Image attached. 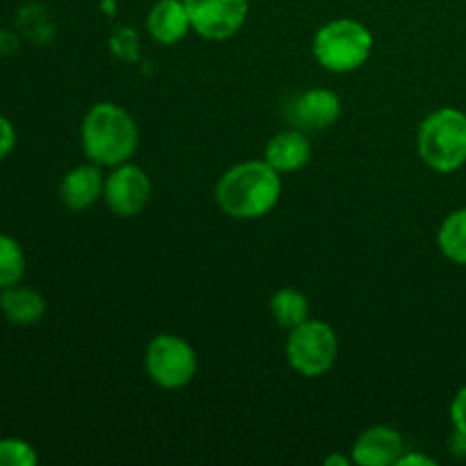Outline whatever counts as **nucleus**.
I'll return each mask as SVG.
<instances>
[{"label": "nucleus", "mask_w": 466, "mask_h": 466, "mask_svg": "<svg viewBox=\"0 0 466 466\" xmlns=\"http://www.w3.org/2000/svg\"><path fill=\"white\" fill-rule=\"evenodd\" d=\"M146 27H148V35L162 46H173L185 39L191 30L185 0H157L150 9Z\"/></svg>", "instance_id": "nucleus-12"}, {"label": "nucleus", "mask_w": 466, "mask_h": 466, "mask_svg": "<svg viewBox=\"0 0 466 466\" xmlns=\"http://www.w3.org/2000/svg\"><path fill=\"white\" fill-rule=\"evenodd\" d=\"M437 241L451 262L466 267V208L455 209L444 218Z\"/></svg>", "instance_id": "nucleus-16"}, {"label": "nucleus", "mask_w": 466, "mask_h": 466, "mask_svg": "<svg viewBox=\"0 0 466 466\" xmlns=\"http://www.w3.org/2000/svg\"><path fill=\"white\" fill-rule=\"evenodd\" d=\"M14 146H16V130H14L12 121L0 114V162L12 153Z\"/></svg>", "instance_id": "nucleus-19"}, {"label": "nucleus", "mask_w": 466, "mask_h": 466, "mask_svg": "<svg viewBox=\"0 0 466 466\" xmlns=\"http://www.w3.org/2000/svg\"><path fill=\"white\" fill-rule=\"evenodd\" d=\"M312 157V144L303 130L278 132L264 148V159L276 168L278 173H296L305 167Z\"/></svg>", "instance_id": "nucleus-13"}, {"label": "nucleus", "mask_w": 466, "mask_h": 466, "mask_svg": "<svg viewBox=\"0 0 466 466\" xmlns=\"http://www.w3.org/2000/svg\"><path fill=\"white\" fill-rule=\"evenodd\" d=\"M435 466L437 462L432 458H426L421 453H403L399 460V466Z\"/></svg>", "instance_id": "nucleus-21"}, {"label": "nucleus", "mask_w": 466, "mask_h": 466, "mask_svg": "<svg viewBox=\"0 0 466 466\" xmlns=\"http://www.w3.org/2000/svg\"><path fill=\"white\" fill-rule=\"evenodd\" d=\"M373 50V35L355 18H335L317 30L312 41L314 59L326 71L350 73L367 64Z\"/></svg>", "instance_id": "nucleus-4"}, {"label": "nucleus", "mask_w": 466, "mask_h": 466, "mask_svg": "<svg viewBox=\"0 0 466 466\" xmlns=\"http://www.w3.org/2000/svg\"><path fill=\"white\" fill-rule=\"evenodd\" d=\"M449 449L455 458H466V432L455 431V435L449 441Z\"/></svg>", "instance_id": "nucleus-22"}, {"label": "nucleus", "mask_w": 466, "mask_h": 466, "mask_svg": "<svg viewBox=\"0 0 466 466\" xmlns=\"http://www.w3.org/2000/svg\"><path fill=\"white\" fill-rule=\"evenodd\" d=\"M150 194H153V185H150L148 173L130 162L114 167L112 173L105 177L103 198L116 217L130 218L144 212Z\"/></svg>", "instance_id": "nucleus-8"}, {"label": "nucleus", "mask_w": 466, "mask_h": 466, "mask_svg": "<svg viewBox=\"0 0 466 466\" xmlns=\"http://www.w3.org/2000/svg\"><path fill=\"white\" fill-rule=\"evenodd\" d=\"M350 462H353V460L344 458V455H330V458H326V466H335V464L346 466V464H350Z\"/></svg>", "instance_id": "nucleus-23"}, {"label": "nucleus", "mask_w": 466, "mask_h": 466, "mask_svg": "<svg viewBox=\"0 0 466 466\" xmlns=\"http://www.w3.org/2000/svg\"><path fill=\"white\" fill-rule=\"evenodd\" d=\"M0 312L12 326H36L46 314V299L30 287H7L0 291Z\"/></svg>", "instance_id": "nucleus-14"}, {"label": "nucleus", "mask_w": 466, "mask_h": 466, "mask_svg": "<svg viewBox=\"0 0 466 466\" xmlns=\"http://www.w3.org/2000/svg\"><path fill=\"white\" fill-rule=\"evenodd\" d=\"M271 314L278 326L285 330H294L303 321L309 319V300L303 291L282 287L271 296Z\"/></svg>", "instance_id": "nucleus-15"}, {"label": "nucleus", "mask_w": 466, "mask_h": 466, "mask_svg": "<svg viewBox=\"0 0 466 466\" xmlns=\"http://www.w3.org/2000/svg\"><path fill=\"white\" fill-rule=\"evenodd\" d=\"M337 355H339V339H337V332L326 321L308 319L300 326H296L294 330H289L287 362L300 376H326L335 367Z\"/></svg>", "instance_id": "nucleus-5"}, {"label": "nucleus", "mask_w": 466, "mask_h": 466, "mask_svg": "<svg viewBox=\"0 0 466 466\" xmlns=\"http://www.w3.org/2000/svg\"><path fill=\"white\" fill-rule=\"evenodd\" d=\"M25 278V253L14 237L0 232V291L21 285Z\"/></svg>", "instance_id": "nucleus-17"}, {"label": "nucleus", "mask_w": 466, "mask_h": 466, "mask_svg": "<svg viewBox=\"0 0 466 466\" xmlns=\"http://www.w3.org/2000/svg\"><path fill=\"white\" fill-rule=\"evenodd\" d=\"M146 371L162 390H180L194 380L198 355L182 337L157 335L146 349Z\"/></svg>", "instance_id": "nucleus-6"}, {"label": "nucleus", "mask_w": 466, "mask_h": 466, "mask_svg": "<svg viewBox=\"0 0 466 466\" xmlns=\"http://www.w3.org/2000/svg\"><path fill=\"white\" fill-rule=\"evenodd\" d=\"M282 194L280 173L267 159H250L228 168L217 182V203L228 217L253 221L278 205Z\"/></svg>", "instance_id": "nucleus-1"}, {"label": "nucleus", "mask_w": 466, "mask_h": 466, "mask_svg": "<svg viewBox=\"0 0 466 466\" xmlns=\"http://www.w3.org/2000/svg\"><path fill=\"white\" fill-rule=\"evenodd\" d=\"M105 191V177L98 164H82V167L71 168L64 176L62 185H59V194H62L64 205L73 212H82V209L91 208L96 200L103 196Z\"/></svg>", "instance_id": "nucleus-11"}, {"label": "nucleus", "mask_w": 466, "mask_h": 466, "mask_svg": "<svg viewBox=\"0 0 466 466\" xmlns=\"http://www.w3.org/2000/svg\"><path fill=\"white\" fill-rule=\"evenodd\" d=\"M405 453V441L391 426H371L355 440L350 460L360 466H391L399 464Z\"/></svg>", "instance_id": "nucleus-10"}, {"label": "nucleus", "mask_w": 466, "mask_h": 466, "mask_svg": "<svg viewBox=\"0 0 466 466\" xmlns=\"http://www.w3.org/2000/svg\"><path fill=\"white\" fill-rule=\"evenodd\" d=\"M80 139L89 162L114 168L135 157L139 148V127L121 105L98 103L86 112Z\"/></svg>", "instance_id": "nucleus-2"}, {"label": "nucleus", "mask_w": 466, "mask_h": 466, "mask_svg": "<svg viewBox=\"0 0 466 466\" xmlns=\"http://www.w3.org/2000/svg\"><path fill=\"white\" fill-rule=\"evenodd\" d=\"M36 451L25 440L5 437L0 440V466H35Z\"/></svg>", "instance_id": "nucleus-18"}, {"label": "nucleus", "mask_w": 466, "mask_h": 466, "mask_svg": "<svg viewBox=\"0 0 466 466\" xmlns=\"http://www.w3.org/2000/svg\"><path fill=\"white\" fill-rule=\"evenodd\" d=\"M419 157L437 173H453L466 164V112L441 107L428 114L417 135Z\"/></svg>", "instance_id": "nucleus-3"}, {"label": "nucleus", "mask_w": 466, "mask_h": 466, "mask_svg": "<svg viewBox=\"0 0 466 466\" xmlns=\"http://www.w3.org/2000/svg\"><path fill=\"white\" fill-rule=\"evenodd\" d=\"M451 421H453L455 431L466 432V387L455 394L453 403H451Z\"/></svg>", "instance_id": "nucleus-20"}, {"label": "nucleus", "mask_w": 466, "mask_h": 466, "mask_svg": "<svg viewBox=\"0 0 466 466\" xmlns=\"http://www.w3.org/2000/svg\"><path fill=\"white\" fill-rule=\"evenodd\" d=\"M287 118L299 130H326L341 116V100L330 89H308L287 100Z\"/></svg>", "instance_id": "nucleus-9"}, {"label": "nucleus", "mask_w": 466, "mask_h": 466, "mask_svg": "<svg viewBox=\"0 0 466 466\" xmlns=\"http://www.w3.org/2000/svg\"><path fill=\"white\" fill-rule=\"evenodd\" d=\"M191 30L208 41H226L248 18V0H185Z\"/></svg>", "instance_id": "nucleus-7"}]
</instances>
